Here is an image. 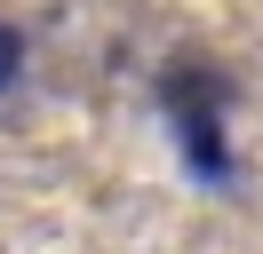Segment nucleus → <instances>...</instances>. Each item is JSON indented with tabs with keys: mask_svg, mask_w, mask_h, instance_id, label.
Here are the masks:
<instances>
[{
	"mask_svg": "<svg viewBox=\"0 0 263 254\" xmlns=\"http://www.w3.org/2000/svg\"><path fill=\"white\" fill-rule=\"evenodd\" d=\"M167 111H176L183 159H192L208 183H223L231 175V151H223V79L215 72H167Z\"/></svg>",
	"mask_w": 263,
	"mask_h": 254,
	"instance_id": "obj_1",
	"label": "nucleus"
},
{
	"mask_svg": "<svg viewBox=\"0 0 263 254\" xmlns=\"http://www.w3.org/2000/svg\"><path fill=\"white\" fill-rule=\"evenodd\" d=\"M16 72H24V40H16V24H0V95L16 88Z\"/></svg>",
	"mask_w": 263,
	"mask_h": 254,
	"instance_id": "obj_2",
	"label": "nucleus"
}]
</instances>
